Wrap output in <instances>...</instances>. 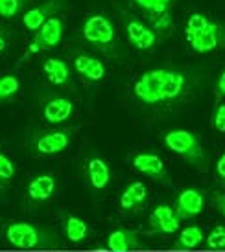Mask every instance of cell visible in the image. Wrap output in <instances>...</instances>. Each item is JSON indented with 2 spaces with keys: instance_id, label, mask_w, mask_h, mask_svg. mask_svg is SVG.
<instances>
[{
  "instance_id": "3",
  "label": "cell",
  "mask_w": 225,
  "mask_h": 252,
  "mask_svg": "<svg viewBox=\"0 0 225 252\" xmlns=\"http://www.w3.org/2000/svg\"><path fill=\"white\" fill-rule=\"evenodd\" d=\"M81 35L92 48L104 52L107 56H116L118 37L114 24L104 13H91L81 24Z\"/></svg>"
},
{
  "instance_id": "22",
  "label": "cell",
  "mask_w": 225,
  "mask_h": 252,
  "mask_svg": "<svg viewBox=\"0 0 225 252\" xmlns=\"http://www.w3.org/2000/svg\"><path fill=\"white\" fill-rule=\"evenodd\" d=\"M21 91V81L15 74H4L0 76V103L13 99Z\"/></svg>"
},
{
  "instance_id": "18",
  "label": "cell",
  "mask_w": 225,
  "mask_h": 252,
  "mask_svg": "<svg viewBox=\"0 0 225 252\" xmlns=\"http://www.w3.org/2000/svg\"><path fill=\"white\" fill-rule=\"evenodd\" d=\"M141 247V232L131 228H116L107 236V249L112 252H129Z\"/></svg>"
},
{
  "instance_id": "15",
  "label": "cell",
  "mask_w": 225,
  "mask_h": 252,
  "mask_svg": "<svg viewBox=\"0 0 225 252\" xmlns=\"http://www.w3.org/2000/svg\"><path fill=\"white\" fill-rule=\"evenodd\" d=\"M85 177L92 189H106L111 182V169L100 157H91L85 162Z\"/></svg>"
},
{
  "instance_id": "2",
  "label": "cell",
  "mask_w": 225,
  "mask_h": 252,
  "mask_svg": "<svg viewBox=\"0 0 225 252\" xmlns=\"http://www.w3.org/2000/svg\"><path fill=\"white\" fill-rule=\"evenodd\" d=\"M162 144L166 146L168 151H172L174 155L185 158L194 168L205 171L207 166H209L207 151L201 146L199 138L192 131H187V129H172L168 133H164Z\"/></svg>"
},
{
  "instance_id": "4",
  "label": "cell",
  "mask_w": 225,
  "mask_h": 252,
  "mask_svg": "<svg viewBox=\"0 0 225 252\" xmlns=\"http://www.w3.org/2000/svg\"><path fill=\"white\" fill-rule=\"evenodd\" d=\"M139 7L151 30L159 37H168L174 33V9L176 0H131Z\"/></svg>"
},
{
  "instance_id": "32",
  "label": "cell",
  "mask_w": 225,
  "mask_h": 252,
  "mask_svg": "<svg viewBox=\"0 0 225 252\" xmlns=\"http://www.w3.org/2000/svg\"><path fill=\"white\" fill-rule=\"evenodd\" d=\"M216 206H218L220 214L225 217V195H216Z\"/></svg>"
},
{
  "instance_id": "25",
  "label": "cell",
  "mask_w": 225,
  "mask_h": 252,
  "mask_svg": "<svg viewBox=\"0 0 225 252\" xmlns=\"http://www.w3.org/2000/svg\"><path fill=\"white\" fill-rule=\"evenodd\" d=\"M15 171H17V168H15V162L11 160L7 155L0 153V189L6 188L7 184L13 181Z\"/></svg>"
},
{
  "instance_id": "24",
  "label": "cell",
  "mask_w": 225,
  "mask_h": 252,
  "mask_svg": "<svg viewBox=\"0 0 225 252\" xmlns=\"http://www.w3.org/2000/svg\"><path fill=\"white\" fill-rule=\"evenodd\" d=\"M209 24H211V21L205 13H192L187 21V26H185V37L188 39V37L196 35L201 30L207 28Z\"/></svg>"
},
{
  "instance_id": "31",
  "label": "cell",
  "mask_w": 225,
  "mask_h": 252,
  "mask_svg": "<svg viewBox=\"0 0 225 252\" xmlns=\"http://www.w3.org/2000/svg\"><path fill=\"white\" fill-rule=\"evenodd\" d=\"M9 44V35H7V30L4 26H0V54L7 48Z\"/></svg>"
},
{
  "instance_id": "5",
  "label": "cell",
  "mask_w": 225,
  "mask_h": 252,
  "mask_svg": "<svg viewBox=\"0 0 225 252\" xmlns=\"http://www.w3.org/2000/svg\"><path fill=\"white\" fill-rule=\"evenodd\" d=\"M120 17L124 22V30H126L127 41L133 48L141 50V52H150L157 46L159 35L155 33L148 22L141 21L139 17L127 9H120Z\"/></svg>"
},
{
  "instance_id": "16",
  "label": "cell",
  "mask_w": 225,
  "mask_h": 252,
  "mask_svg": "<svg viewBox=\"0 0 225 252\" xmlns=\"http://www.w3.org/2000/svg\"><path fill=\"white\" fill-rule=\"evenodd\" d=\"M57 189V182L56 177L50 175V173H41V175H36L32 181L28 182V197L34 201V203H44L54 197Z\"/></svg>"
},
{
  "instance_id": "12",
  "label": "cell",
  "mask_w": 225,
  "mask_h": 252,
  "mask_svg": "<svg viewBox=\"0 0 225 252\" xmlns=\"http://www.w3.org/2000/svg\"><path fill=\"white\" fill-rule=\"evenodd\" d=\"M63 6H65L63 0H46L41 6L30 7V9H26L24 15H22V24H24V28L30 30V32H37L48 19L56 17V15L63 9Z\"/></svg>"
},
{
  "instance_id": "29",
  "label": "cell",
  "mask_w": 225,
  "mask_h": 252,
  "mask_svg": "<svg viewBox=\"0 0 225 252\" xmlns=\"http://www.w3.org/2000/svg\"><path fill=\"white\" fill-rule=\"evenodd\" d=\"M214 96L216 99L225 98V70L220 74L218 81H216V89H214Z\"/></svg>"
},
{
  "instance_id": "9",
  "label": "cell",
  "mask_w": 225,
  "mask_h": 252,
  "mask_svg": "<svg viewBox=\"0 0 225 252\" xmlns=\"http://www.w3.org/2000/svg\"><path fill=\"white\" fill-rule=\"evenodd\" d=\"M72 131L69 129H54V131H42L34 138V149L37 155H59L71 146Z\"/></svg>"
},
{
  "instance_id": "21",
  "label": "cell",
  "mask_w": 225,
  "mask_h": 252,
  "mask_svg": "<svg viewBox=\"0 0 225 252\" xmlns=\"http://www.w3.org/2000/svg\"><path fill=\"white\" fill-rule=\"evenodd\" d=\"M205 241V234L203 230L196 226V224H190L187 228L179 232V236L176 239V249H181V251H190V249H196Z\"/></svg>"
},
{
  "instance_id": "19",
  "label": "cell",
  "mask_w": 225,
  "mask_h": 252,
  "mask_svg": "<svg viewBox=\"0 0 225 252\" xmlns=\"http://www.w3.org/2000/svg\"><path fill=\"white\" fill-rule=\"evenodd\" d=\"M42 72H44V76H46V79H48L50 83L54 85H67L69 79H71L69 66L59 57H48L42 63Z\"/></svg>"
},
{
  "instance_id": "6",
  "label": "cell",
  "mask_w": 225,
  "mask_h": 252,
  "mask_svg": "<svg viewBox=\"0 0 225 252\" xmlns=\"http://www.w3.org/2000/svg\"><path fill=\"white\" fill-rule=\"evenodd\" d=\"M6 239L7 243L15 249H37V247H44V232L32 223L26 221H15V223L7 224L6 228Z\"/></svg>"
},
{
  "instance_id": "27",
  "label": "cell",
  "mask_w": 225,
  "mask_h": 252,
  "mask_svg": "<svg viewBox=\"0 0 225 252\" xmlns=\"http://www.w3.org/2000/svg\"><path fill=\"white\" fill-rule=\"evenodd\" d=\"M205 243L209 249H214V251H220V249H225V226H216L212 228L209 236H205Z\"/></svg>"
},
{
  "instance_id": "26",
  "label": "cell",
  "mask_w": 225,
  "mask_h": 252,
  "mask_svg": "<svg viewBox=\"0 0 225 252\" xmlns=\"http://www.w3.org/2000/svg\"><path fill=\"white\" fill-rule=\"evenodd\" d=\"M126 191L129 193V197L133 199L135 208H139V206H142V204L148 201V188H146V184L141 181L131 182L126 188Z\"/></svg>"
},
{
  "instance_id": "17",
  "label": "cell",
  "mask_w": 225,
  "mask_h": 252,
  "mask_svg": "<svg viewBox=\"0 0 225 252\" xmlns=\"http://www.w3.org/2000/svg\"><path fill=\"white\" fill-rule=\"evenodd\" d=\"M74 68L81 77H85L87 81L98 83L106 77V64L100 61L96 56L91 54H79L74 59Z\"/></svg>"
},
{
  "instance_id": "7",
  "label": "cell",
  "mask_w": 225,
  "mask_h": 252,
  "mask_svg": "<svg viewBox=\"0 0 225 252\" xmlns=\"http://www.w3.org/2000/svg\"><path fill=\"white\" fill-rule=\"evenodd\" d=\"M61 37H63V21L56 15V17L48 19V21L44 22L41 28L36 32L34 39L30 41L26 56L37 54V52H42V50L56 48L57 44L61 42Z\"/></svg>"
},
{
  "instance_id": "14",
  "label": "cell",
  "mask_w": 225,
  "mask_h": 252,
  "mask_svg": "<svg viewBox=\"0 0 225 252\" xmlns=\"http://www.w3.org/2000/svg\"><path fill=\"white\" fill-rule=\"evenodd\" d=\"M72 112H74V103L72 99L65 96H54L42 105V118L52 126H59L67 122L72 116Z\"/></svg>"
},
{
  "instance_id": "1",
  "label": "cell",
  "mask_w": 225,
  "mask_h": 252,
  "mask_svg": "<svg viewBox=\"0 0 225 252\" xmlns=\"http://www.w3.org/2000/svg\"><path fill=\"white\" fill-rule=\"evenodd\" d=\"M188 92V77L177 68L159 66L142 72L133 83L137 101L146 107L176 103Z\"/></svg>"
},
{
  "instance_id": "23",
  "label": "cell",
  "mask_w": 225,
  "mask_h": 252,
  "mask_svg": "<svg viewBox=\"0 0 225 252\" xmlns=\"http://www.w3.org/2000/svg\"><path fill=\"white\" fill-rule=\"evenodd\" d=\"M32 0H0V17L13 21L26 9Z\"/></svg>"
},
{
  "instance_id": "20",
  "label": "cell",
  "mask_w": 225,
  "mask_h": 252,
  "mask_svg": "<svg viewBox=\"0 0 225 252\" xmlns=\"http://www.w3.org/2000/svg\"><path fill=\"white\" fill-rule=\"evenodd\" d=\"M63 232L71 243H83L89 236V224L77 216L63 217Z\"/></svg>"
},
{
  "instance_id": "8",
  "label": "cell",
  "mask_w": 225,
  "mask_h": 252,
  "mask_svg": "<svg viewBox=\"0 0 225 252\" xmlns=\"http://www.w3.org/2000/svg\"><path fill=\"white\" fill-rule=\"evenodd\" d=\"M190 48L196 54H209L214 52L216 48H224L225 46V26L220 22H212L199 33L192 35L187 39Z\"/></svg>"
},
{
  "instance_id": "13",
  "label": "cell",
  "mask_w": 225,
  "mask_h": 252,
  "mask_svg": "<svg viewBox=\"0 0 225 252\" xmlns=\"http://www.w3.org/2000/svg\"><path fill=\"white\" fill-rule=\"evenodd\" d=\"M148 223H150V228H151L155 234L170 236V234H174V232L179 230L181 219H179L177 214L174 212V206L159 204V206H155L153 210H151Z\"/></svg>"
},
{
  "instance_id": "28",
  "label": "cell",
  "mask_w": 225,
  "mask_h": 252,
  "mask_svg": "<svg viewBox=\"0 0 225 252\" xmlns=\"http://www.w3.org/2000/svg\"><path fill=\"white\" fill-rule=\"evenodd\" d=\"M212 127L220 131V133H225V103H220L216 109H214V114H212Z\"/></svg>"
},
{
  "instance_id": "11",
  "label": "cell",
  "mask_w": 225,
  "mask_h": 252,
  "mask_svg": "<svg viewBox=\"0 0 225 252\" xmlns=\"http://www.w3.org/2000/svg\"><path fill=\"white\" fill-rule=\"evenodd\" d=\"M205 208V193L197 188H185L181 189L176 197L174 203V212L177 217L183 219H192V217L199 216Z\"/></svg>"
},
{
  "instance_id": "10",
  "label": "cell",
  "mask_w": 225,
  "mask_h": 252,
  "mask_svg": "<svg viewBox=\"0 0 225 252\" xmlns=\"http://www.w3.org/2000/svg\"><path fill=\"white\" fill-rule=\"evenodd\" d=\"M131 164H133V168L137 169L141 175H146L157 182H162V184H168L170 182L166 164L162 162V158L159 155L150 153V151H141V153L133 155Z\"/></svg>"
},
{
  "instance_id": "30",
  "label": "cell",
  "mask_w": 225,
  "mask_h": 252,
  "mask_svg": "<svg viewBox=\"0 0 225 252\" xmlns=\"http://www.w3.org/2000/svg\"><path fill=\"white\" fill-rule=\"evenodd\" d=\"M216 177H218V181L222 184H225V153L216 162Z\"/></svg>"
}]
</instances>
